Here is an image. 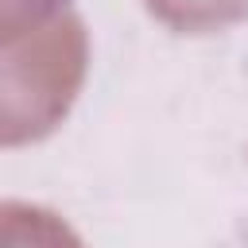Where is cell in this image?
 <instances>
[{
	"label": "cell",
	"mask_w": 248,
	"mask_h": 248,
	"mask_svg": "<svg viewBox=\"0 0 248 248\" xmlns=\"http://www.w3.org/2000/svg\"><path fill=\"white\" fill-rule=\"evenodd\" d=\"M89 31L74 8L0 31V147L46 136L81 93Z\"/></svg>",
	"instance_id": "1"
},
{
	"label": "cell",
	"mask_w": 248,
	"mask_h": 248,
	"mask_svg": "<svg viewBox=\"0 0 248 248\" xmlns=\"http://www.w3.org/2000/svg\"><path fill=\"white\" fill-rule=\"evenodd\" d=\"M0 248H85V240L58 209L0 198Z\"/></svg>",
	"instance_id": "2"
},
{
	"label": "cell",
	"mask_w": 248,
	"mask_h": 248,
	"mask_svg": "<svg viewBox=\"0 0 248 248\" xmlns=\"http://www.w3.org/2000/svg\"><path fill=\"white\" fill-rule=\"evenodd\" d=\"M143 4L178 31H213L248 16V0H143Z\"/></svg>",
	"instance_id": "3"
},
{
	"label": "cell",
	"mask_w": 248,
	"mask_h": 248,
	"mask_svg": "<svg viewBox=\"0 0 248 248\" xmlns=\"http://www.w3.org/2000/svg\"><path fill=\"white\" fill-rule=\"evenodd\" d=\"M66 8V0H0V31H16Z\"/></svg>",
	"instance_id": "4"
}]
</instances>
